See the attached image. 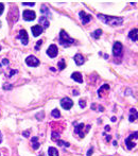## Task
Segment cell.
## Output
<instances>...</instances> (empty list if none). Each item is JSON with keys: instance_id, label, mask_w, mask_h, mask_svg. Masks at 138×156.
Wrapping results in <instances>:
<instances>
[{"instance_id": "obj_7", "label": "cell", "mask_w": 138, "mask_h": 156, "mask_svg": "<svg viewBox=\"0 0 138 156\" xmlns=\"http://www.w3.org/2000/svg\"><path fill=\"white\" fill-rule=\"evenodd\" d=\"M113 54L115 56H120L122 54V44L120 42H116L113 46Z\"/></svg>"}, {"instance_id": "obj_35", "label": "cell", "mask_w": 138, "mask_h": 156, "mask_svg": "<svg viewBox=\"0 0 138 156\" xmlns=\"http://www.w3.org/2000/svg\"><path fill=\"white\" fill-rule=\"evenodd\" d=\"M2 64H3V65H9V60L3 59L2 60Z\"/></svg>"}, {"instance_id": "obj_26", "label": "cell", "mask_w": 138, "mask_h": 156, "mask_svg": "<svg viewBox=\"0 0 138 156\" xmlns=\"http://www.w3.org/2000/svg\"><path fill=\"white\" fill-rule=\"evenodd\" d=\"M58 146H70V143H69V142H66V141H63V140H60V139H58Z\"/></svg>"}, {"instance_id": "obj_41", "label": "cell", "mask_w": 138, "mask_h": 156, "mask_svg": "<svg viewBox=\"0 0 138 156\" xmlns=\"http://www.w3.org/2000/svg\"><path fill=\"white\" fill-rule=\"evenodd\" d=\"M0 51H1V46H0Z\"/></svg>"}, {"instance_id": "obj_4", "label": "cell", "mask_w": 138, "mask_h": 156, "mask_svg": "<svg viewBox=\"0 0 138 156\" xmlns=\"http://www.w3.org/2000/svg\"><path fill=\"white\" fill-rule=\"evenodd\" d=\"M22 17H24V20H27V21H31V20H34L35 17H36V14L34 11H31V10H24V13H22Z\"/></svg>"}, {"instance_id": "obj_29", "label": "cell", "mask_w": 138, "mask_h": 156, "mask_svg": "<svg viewBox=\"0 0 138 156\" xmlns=\"http://www.w3.org/2000/svg\"><path fill=\"white\" fill-rule=\"evenodd\" d=\"M44 115H45V113H44V112H41V113H39V114H37V115H36V118H37V119H38V120H43V117H41V116H44Z\"/></svg>"}, {"instance_id": "obj_30", "label": "cell", "mask_w": 138, "mask_h": 156, "mask_svg": "<svg viewBox=\"0 0 138 156\" xmlns=\"http://www.w3.org/2000/svg\"><path fill=\"white\" fill-rule=\"evenodd\" d=\"M41 44H43V40H38L36 44V46H35V50H39V47L41 46Z\"/></svg>"}, {"instance_id": "obj_43", "label": "cell", "mask_w": 138, "mask_h": 156, "mask_svg": "<svg viewBox=\"0 0 138 156\" xmlns=\"http://www.w3.org/2000/svg\"><path fill=\"white\" fill-rule=\"evenodd\" d=\"M0 67H1V64H0Z\"/></svg>"}, {"instance_id": "obj_42", "label": "cell", "mask_w": 138, "mask_h": 156, "mask_svg": "<svg viewBox=\"0 0 138 156\" xmlns=\"http://www.w3.org/2000/svg\"><path fill=\"white\" fill-rule=\"evenodd\" d=\"M0 27H1V21H0Z\"/></svg>"}, {"instance_id": "obj_3", "label": "cell", "mask_w": 138, "mask_h": 156, "mask_svg": "<svg viewBox=\"0 0 138 156\" xmlns=\"http://www.w3.org/2000/svg\"><path fill=\"white\" fill-rule=\"evenodd\" d=\"M134 138H138V132L132 133V134H130V136L125 139V141L124 142H125V146L128 150H132L133 148H135L136 146V143L135 142H133Z\"/></svg>"}, {"instance_id": "obj_24", "label": "cell", "mask_w": 138, "mask_h": 156, "mask_svg": "<svg viewBox=\"0 0 138 156\" xmlns=\"http://www.w3.org/2000/svg\"><path fill=\"white\" fill-rule=\"evenodd\" d=\"M60 135H61V134H60V132H58V131H53V132H52V135H51V138L53 139V140H56V141H58Z\"/></svg>"}, {"instance_id": "obj_14", "label": "cell", "mask_w": 138, "mask_h": 156, "mask_svg": "<svg viewBox=\"0 0 138 156\" xmlns=\"http://www.w3.org/2000/svg\"><path fill=\"white\" fill-rule=\"evenodd\" d=\"M73 59H75V62L77 66H81V65H83L85 63V59L83 57L82 54H75Z\"/></svg>"}, {"instance_id": "obj_1", "label": "cell", "mask_w": 138, "mask_h": 156, "mask_svg": "<svg viewBox=\"0 0 138 156\" xmlns=\"http://www.w3.org/2000/svg\"><path fill=\"white\" fill-rule=\"evenodd\" d=\"M97 16L101 21H103L106 24H109L111 27H119L123 22V18L122 17H113V16H108V15H103V14H98Z\"/></svg>"}, {"instance_id": "obj_31", "label": "cell", "mask_w": 138, "mask_h": 156, "mask_svg": "<svg viewBox=\"0 0 138 156\" xmlns=\"http://www.w3.org/2000/svg\"><path fill=\"white\" fill-rule=\"evenodd\" d=\"M94 153V148H90L89 150H88V152H87V154H86V156H92V154Z\"/></svg>"}, {"instance_id": "obj_12", "label": "cell", "mask_w": 138, "mask_h": 156, "mask_svg": "<svg viewBox=\"0 0 138 156\" xmlns=\"http://www.w3.org/2000/svg\"><path fill=\"white\" fill-rule=\"evenodd\" d=\"M84 127H85V124H83V123H80V124L75 125V133L79 135L81 138H84V136H85V133L83 132V129H84Z\"/></svg>"}, {"instance_id": "obj_17", "label": "cell", "mask_w": 138, "mask_h": 156, "mask_svg": "<svg viewBox=\"0 0 138 156\" xmlns=\"http://www.w3.org/2000/svg\"><path fill=\"white\" fill-rule=\"evenodd\" d=\"M38 22L41 24L39 26H41V27L44 28H48L49 27V21H48V19H47L46 17H44V16H41V18H39V20H38Z\"/></svg>"}, {"instance_id": "obj_27", "label": "cell", "mask_w": 138, "mask_h": 156, "mask_svg": "<svg viewBox=\"0 0 138 156\" xmlns=\"http://www.w3.org/2000/svg\"><path fill=\"white\" fill-rule=\"evenodd\" d=\"M79 105H80L81 108H84L85 105H86V103H85V100H83V99H81V100H79Z\"/></svg>"}, {"instance_id": "obj_25", "label": "cell", "mask_w": 138, "mask_h": 156, "mask_svg": "<svg viewBox=\"0 0 138 156\" xmlns=\"http://www.w3.org/2000/svg\"><path fill=\"white\" fill-rule=\"evenodd\" d=\"M65 67H66V64H65V61H64V60L58 62V69H60V70H64Z\"/></svg>"}, {"instance_id": "obj_23", "label": "cell", "mask_w": 138, "mask_h": 156, "mask_svg": "<svg viewBox=\"0 0 138 156\" xmlns=\"http://www.w3.org/2000/svg\"><path fill=\"white\" fill-rule=\"evenodd\" d=\"M104 89H107V90L109 89V86L107 85V84H104V85H102L101 88H100V89L98 90V96H99L100 98L102 97V90H104Z\"/></svg>"}, {"instance_id": "obj_6", "label": "cell", "mask_w": 138, "mask_h": 156, "mask_svg": "<svg viewBox=\"0 0 138 156\" xmlns=\"http://www.w3.org/2000/svg\"><path fill=\"white\" fill-rule=\"evenodd\" d=\"M26 63H27L28 66L36 67V66H38V65H39V60L36 59L35 56L30 55V56H28L27 59H26Z\"/></svg>"}, {"instance_id": "obj_2", "label": "cell", "mask_w": 138, "mask_h": 156, "mask_svg": "<svg viewBox=\"0 0 138 156\" xmlns=\"http://www.w3.org/2000/svg\"><path fill=\"white\" fill-rule=\"evenodd\" d=\"M73 43H75V39L71 38L64 30H61V32H60V44L65 48H67L70 45H72Z\"/></svg>"}, {"instance_id": "obj_36", "label": "cell", "mask_w": 138, "mask_h": 156, "mask_svg": "<svg viewBox=\"0 0 138 156\" xmlns=\"http://www.w3.org/2000/svg\"><path fill=\"white\" fill-rule=\"evenodd\" d=\"M22 135H24V137H29V136H30V132H29V131H28V132L26 131V132L22 133Z\"/></svg>"}, {"instance_id": "obj_39", "label": "cell", "mask_w": 138, "mask_h": 156, "mask_svg": "<svg viewBox=\"0 0 138 156\" xmlns=\"http://www.w3.org/2000/svg\"><path fill=\"white\" fill-rule=\"evenodd\" d=\"M111 120V121H113V122H115V121H116V118H115V117H113Z\"/></svg>"}, {"instance_id": "obj_21", "label": "cell", "mask_w": 138, "mask_h": 156, "mask_svg": "<svg viewBox=\"0 0 138 156\" xmlns=\"http://www.w3.org/2000/svg\"><path fill=\"white\" fill-rule=\"evenodd\" d=\"M41 12L43 13V14H45V13H46V16L48 18H52V16H51V13H50V11L48 10V7H45V5H43V7H41Z\"/></svg>"}, {"instance_id": "obj_33", "label": "cell", "mask_w": 138, "mask_h": 156, "mask_svg": "<svg viewBox=\"0 0 138 156\" xmlns=\"http://www.w3.org/2000/svg\"><path fill=\"white\" fill-rule=\"evenodd\" d=\"M3 10H4V4H3V3H0V15L3 13Z\"/></svg>"}, {"instance_id": "obj_28", "label": "cell", "mask_w": 138, "mask_h": 156, "mask_svg": "<svg viewBox=\"0 0 138 156\" xmlns=\"http://www.w3.org/2000/svg\"><path fill=\"white\" fill-rule=\"evenodd\" d=\"M12 88H13V86L9 85V84H4V85H3V89L4 90H11Z\"/></svg>"}, {"instance_id": "obj_16", "label": "cell", "mask_w": 138, "mask_h": 156, "mask_svg": "<svg viewBox=\"0 0 138 156\" xmlns=\"http://www.w3.org/2000/svg\"><path fill=\"white\" fill-rule=\"evenodd\" d=\"M71 79L75 80V82H77V83H83V77L80 72H73L71 74Z\"/></svg>"}, {"instance_id": "obj_11", "label": "cell", "mask_w": 138, "mask_h": 156, "mask_svg": "<svg viewBox=\"0 0 138 156\" xmlns=\"http://www.w3.org/2000/svg\"><path fill=\"white\" fill-rule=\"evenodd\" d=\"M79 16H80V18H81V20H82V24H88V22L92 20V16H90L89 14H86L84 11H81V12L79 13Z\"/></svg>"}, {"instance_id": "obj_15", "label": "cell", "mask_w": 138, "mask_h": 156, "mask_svg": "<svg viewBox=\"0 0 138 156\" xmlns=\"http://www.w3.org/2000/svg\"><path fill=\"white\" fill-rule=\"evenodd\" d=\"M128 37L133 40V42H137L138 40V29H133L128 33Z\"/></svg>"}, {"instance_id": "obj_37", "label": "cell", "mask_w": 138, "mask_h": 156, "mask_svg": "<svg viewBox=\"0 0 138 156\" xmlns=\"http://www.w3.org/2000/svg\"><path fill=\"white\" fill-rule=\"evenodd\" d=\"M2 142V134H1V132H0V143Z\"/></svg>"}, {"instance_id": "obj_5", "label": "cell", "mask_w": 138, "mask_h": 156, "mask_svg": "<svg viewBox=\"0 0 138 156\" xmlns=\"http://www.w3.org/2000/svg\"><path fill=\"white\" fill-rule=\"evenodd\" d=\"M61 105H62V107L64 108V110H70L71 107H72V105H73V101L71 100L70 98H63L61 100Z\"/></svg>"}, {"instance_id": "obj_32", "label": "cell", "mask_w": 138, "mask_h": 156, "mask_svg": "<svg viewBox=\"0 0 138 156\" xmlns=\"http://www.w3.org/2000/svg\"><path fill=\"white\" fill-rule=\"evenodd\" d=\"M17 72H18L17 70H11L10 71V74H9V78H11V77H13L14 74H16Z\"/></svg>"}, {"instance_id": "obj_22", "label": "cell", "mask_w": 138, "mask_h": 156, "mask_svg": "<svg viewBox=\"0 0 138 156\" xmlns=\"http://www.w3.org/2000/svg\"><path fill=\"white\" fill-rule=\"evenodd\" d=\"M51 116L54 118H60L61 117V113H60V110H58V108H54V110L51 112Z\"/></svg>"}, {"instance_id": "obj_13", "label": "cell", "mask_w": 138, "mask_h": 156, "mask_svg": "<svg viewBox=\"0 0 138 156\" xmlns=\"http://www.w3.org/2000/svg\"><path fill=\"white\" fill-rule=\"evenodd\" d=\"M138 119V112L135 108H131L130 110V117H128V121L134 122L135 120Z\"/></svg>"}, {"instance_id": "obj_19", "label": "cell", "mask_w": 138, "mask_h": 156, "mask_svg": "<svg viewBox=\"0 0 138 156\" xmlns=\"http://www.w3.org/2000/svg\"><path fill=\"white\" fill-rule=\"evenodd\" d=\"M48 154L49 156H58V151L53 146H50L48 149Z\"/></svg>"}, {"instance_id": "obj_20", "label": "cell", "mask_w": 138, "mask_h": 156, "mask_svg": "<svg viewBox=\"0 0 138 156\" xmlns=\"http://www.w3.org/2000/svg\"><path fill=\"white\" fill-rule=\"evenodd\" d=\"M101 35H102V30L101 29L96 30V31H94L92 33V36L94 37V38H96V39H99Z\"/></svg>"}, {"instance_id": "obj_38", "label": "cell", "mask_w": 138, "mask_h": 156, "mask_svg": "<svg viewBox=\"0 0 138 156\" xmlns=\"http://www.w3.org/2000/svg\"><path fill=\"white\" fill-rule=\"evenodd\" d=\"M73 95H75V96H77V90H73Z\"/></svg>"}, {"instance_id": "obj_9", "label": "cell", "mask_w": 138, "mask_h": 156, "mask_svg": "<svg viewBox=\"0 0 138 156\" xmlns=\"http://www.w3.org/2000/svg\"><path fill=\"white\" fill-rule=\"evenodd\" d=\"M18 37H19V39L21 40L22 45H24V46L28 45V43H29V36H28V33L26 30H20Z\"/></svg>"}, {"instance_id": "obj_34", "label": "cell", "mask_w": 138, "mask_h": 156, "mask_svg": "<svg viewBox=\"0 0 138 156\" xmlns=\"http://www.w3.org/2000/svg\"><path fill=\"white\" fill-rule=\"evenodd\" d=\"M22 4H24V5H30V7H33L35 3H34V2H22Z\"/></svg>"}, {"instance_id": "obj_18", "label": "cell", "mask_w": 138, "mask_h": 156, "mask_svg": "<svg viewBox=\"0 0 138 156\" xmlns=\"http://www.w3.org/2000/svg\"><path fill=\"white\" fill-rule=\"evenodd\" d=\"M31 144H32V148L33 150H37L39 148V142H38V138L36 136L35 137H32L31 139Z\"/></svg>"}, {"instance_id": "obj_40", "label": "cell", "mask_w": 138, "mask_h": 156, "mask_svg": "<svg viewBox=\"0 0 138 156\" xmlns=\"http://www.w3.org/2000/svg\"><path fill=\"white\" fill-rule=\"evenodd\" d=\"M38 156H45V154H41V155H38Z\"/></svg>"}, {"instance_id": "obj_10", "label": "cell", "mask_w": 138, "mask_h": 156, "mask_svg": "<svg viewBox=\"0 0 138 156\" xmlns=\"http://www.w3.org/2000/svg\"><path fill=\"white\" fill-rule=\"evenodd\" d=\"M31 31H32V34H33V36L37 37V36H39L41 33H43V31H44V28L41 27V26H39V24H36V26H33V27L31 28Z\"/></svg>"}, {"instance_id": "obj_8", "label": "cell", "mask_w": 138, "mask_h": 156, "mask_svg": "<svg viewBox=\"0 0 138 156\" xmlns=\"http://www.w3.org/2000/svg\"><path fill=\"white\" fill-rule=\"evenodd\" d=\"M58 53V47L56 45H50L49 48L47 49V55L50 56V57H55Z\"/></svg>"}]
</instances>
